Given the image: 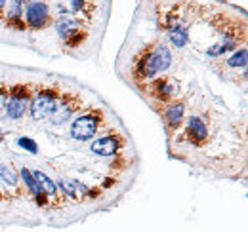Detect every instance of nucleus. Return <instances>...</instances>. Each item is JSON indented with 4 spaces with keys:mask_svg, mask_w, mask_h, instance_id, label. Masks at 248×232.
<instances>
[{
    "mask_svg": "<svg viewBox=\"0 0 248 232\" xmlns=\"http://www.w3.org/2000/svg\"><path fill=\"white\" fill-rule=\"evenodd\" d=\"M0 141H2V133H0Z\"/></svg>",
    "mask_w": 248,
    "mask_h": 232,
    "instance_id": "nucleus-22",
    "label": "nucleus"
},
{
    "mask_svg": "<svg viewBox=\"0 0 248 232\" xmlns=\"http://www.w3.org/2000/svg\"><path fill=\"white\" fill-rule=\"evenodd\" d=\"M231 48H235V42H233V40H221L219 44L212 46V48H208V56H212V58H217V56H221V54L229 52Z\"/></svg>",
    "mask_w": 248,
    "mask_h": 232,
    "instance_id": "nucleus-15",
    "label": "nucleus"
},
{
    "mask_svg": "<svg viewBox=\"0 0 248 232\" xmlns=\"http://www.w3.org/2000/svg\"><path fill=\"white\" fill-rule=\"evenodd\" d=\"M21 10H23V4H21V0H12V4H10V12H8V19H10V23H16V21H19L23 15H21Z\"/></svg>",
    "mask_w": 248,
    "mask_h": 232,
    "instance_id": "nucleus-17",
    "label": "nucleus"
},
{
    "mask_svg": "<svg viewBox=\"0 0 248 232\" xmlns=\"http://www.w3.org/2000/svg\"><path fill=\"white\" fill-rule=\"evenodd\" d=\"M29 89L23 84H17L10 89L8 101H6V116L10 120H19L23 118L29 109Z\"/></svg>",
    "mask_w": 248,
    "mask_h": 232,
    "instance_id": "nucleus-3",
    "label": "nucleus"
},
{
    "mask_svg": "<svg viewBox=\"0 0 248 232\" xmlns=\"http://www.w3.org/2000/svg\"><path fill=\"white\" fill-rule=\"evenodd\" d=\"M4 6H6V0H0V10H2Z\"/></svg>",
    "mask_w": 248,
    "mask_h": 232,
    "instance_id": "nucleus-21",
    "label": "nucleus"
},
{
    "mask_svg": "<svg viewBox=\"0 0 248 232\" xmlns=\"http://www.w3.org/2000/svg\"><path fill=\"white\" fill-rule=\"evenodd\" d=\"M182 118H184V105L182 103H176L164 111V120L168 124V128H178L182 124Z\"/></svg>",
    "mask_w": 248,
    "mask_h": 232,
    "instance_id": "nucleus-9",
    "label": "nucleus"
},
{
    "mask_svg": "<svg viewBox=\"0 0 248 232\" xmlns=\"http://www.w3.org/2000/svg\"><path fill=\"white\" fill-rule=\"evenodd\" d=\"M77 29H78V23L71 17H60V21L56 23V30L62 38H71L73 34H77Z\"/></svg>",
    "mask_w": 248,
    "mask_h": 232,
    "instance_id": "nucleus-10",
    "label": "nucleus"
},
{
    "mask_svg": "<svg viewBox=\"0 0 248 232\" xmlns=\"http://www.w3.org/2000/svg\"><path fill=\"white\" fill-rule=\"evenodd\" d=\"M75 113V105H62L60 109H56L52 113V124L54 126H60V124H65L67 120H71V116Z\"/></svg>",
    "mask_w": 248,
    "mask_h": 232,
    "instance_id": "nucleus-13",
    "label": "nucleus"
},
{
    "mask_svg": "<svg viewBox=\"0 0 248 232\" xmlns=\"http://www.w3.org/2000/svg\"><path fill=\"white\" fill-rule=\"evenodd\" d=\"M0 177H2L10 187H16V185H17V175H16V172H14L10 166L2 164V162H0Z\"/></svg>",
    "mask_w": 248,
    "mask_h": 232,
    "instance_id": "nucleus-18",
    "label": "nucleus"
},
{
    "mask_svg": "<svg viewBox=\"0 0 248 232\" xmlns=\"http://www.w3.org/2000/svg\"><path fill=\"white\" fill-rule=\"evenodd\" d=\"M153 87H155V95L160 99H168L174 95V84L170 80H156Z\"/></svg>",
    "mask_w": 248,
    "mask_h": 232,
    "instance_id": "nucleus-14",
    "label": "nucleus"
},
{
    "mask_svg": "<svg viewBox=\"0 0 248 232\" xmlns=\"http://www.w3.org/2000/svg\"><path fill=\"white\" fill-rule=\"evenodd\" d=\"M25 21L31 29H42L50 21V10L42 0H32L27 4L25 10Z\"/></svg>",
    "mask_w": 248,
    "mask_h": 232,
    "instance_id": "nucleus-5",
    "label": "nucleus"
},
{
    "mask_svg": "<svg viewBox=\"0 0 248 232\" xmlns=\"http://www.w3.org/2000/svg\"><path fill=\"white\" fill-rule=\"evenodd\" d=\"M58 109V91L42 89L38 91L29 103V111L34 120H44Z\"/></svg>",
    "mask_w": 248,
    "mask_h": 232,
    "instance_id": "nucleus-2",
    "label": "nucleus"
},
{
    "mask_svg": "<svg viewBox=\"0 0 248 232\" xmlns=\"http://www.w3.org/2000/svg\"><path fill=\"white\" fill-rule=\"evenodd\" d=\"M170 40H172V44L176 46V48H184L187 42H189V34H187V29L186 27H182V25H174L172 29H170Z\"/></svg>",
    "mask_w": 248,
    "mask_h": 232,
    "instance_id": "nucleus-12",
    "label": "nucleus"
},
{
    "mask_svg": "<svg viewBox=\"0 0 248 232\" xmlns=\"http://www.w3.org/2000/svg\"><path fill=\"white\" fill-rule=\"evenodd\" d=\"M6 101H8V95H6V89L4 86H0V109L6 105Z\"/></svg>",
    "mask_w": 248,
    "mask_h": 232,
    "instance_id": "nucleus-20",
    "label": "nucleus"
},
{
    "mask_svg": "<svg viewBox=\"0 0 248 232\" xmlns=\"http://www.w3.org/2000/svg\"><path fill=\"white\" fill-rule=\"evenodd\" d=\"M32 175H34V179H36V183H38V187L42 188V192L44 194H56L58 192V187H56V183L48 177V175L44 174V172H32Z\"/></svg>",
    "mask_w": 248,
    "mask_h": 232,
    "instance_id": "nucleus-11",
    "label": "nucleus"
},
{
    "mask_svg": "<svg viewBox=\"0 0 248 232\" xmlns=\"http://www.w3.org/2000/svg\"><path fill=\"white\" fill-rule=\"evenodd\" d=\"M99 128V116L97 115H82L71 124V137L77 141H88Z\"/></svg>",
    "mask_w": 248,
    "mask_h": 232,
    "instance_id": "nucleus-4",
    "label": "nucleus"
},
{
    "mask_svg": "<svg viewBox=\"0 0 248 232\" xmlns=\"http://www.w3.org/2000/svg\"><path fill=\"white\" fill-rule=\"evenodd\" d=\"M17 145L21 146V148H25V150H29V152H32V154L38 152V145L32 139H29V137H19L17 139Z\"/></svg>",
    "mask_w": 248,
    "mask_h": 232,
    "instance_id": "nucleus-19",
    "label": "nucleus"
},
{
    "mask_svg": "<svg viewBox=\"0 0 248 232\" xmlns=\"http://www.w3.org/2000/svg\"><path fill=\"white\" fill-rule=\"evenodd\" d=\"M21 179L25 181V185H27V188L31 190L32 194H34V198L38 200V203H42L44 205V192H42V188L38 187V183H36V179H34V175H32L31 170H27V168H23L21 170Z\"/></svg>",
    "mask_w": 248,
    "mask_h": 232,
    "instance_id": "nucleus-8",
    "label": "nucleus"
},
{
    "mask_svg": "<svg viewBox=\"0 0 248 232\" xmlns=\"http://www.w3.org/2000/svg\"><path fill=\"white\" fill-rule=\"evenodd\" d=\"M119 150L117 137H99L92 143V152L97 156H113Z\"/></svg>",
    "mask_w": 248,
    "mask_h": 232,
    "instance_id": "nucleus-7",
    "label": "nucleus"
},
{
    "mask_svg": "<svg viewBox=\"0 0 248 232\" xmlns=\"http://www.w3.org/2000/svg\"><path fill=\"white\" fill-rule=\"evenodd\" d=\"M172 65V52L166 48V46H158L155 48L149 56L141 59L136 67V76L140 80H149L153 78L155 74L166 71L168 67Z\"/></svg>",
    "mask_w": 248,
    "mask_h": 232,
    "instance_id": "nucleus-1",
    "label": "nucleus"
},
{
    "mask_svg": "<svg viewBox=\"0 0 248 232\" xmlns=\"http://www.w3.org/2000/svg\"><path fill=\"white\" fill-rule=\"evenodd\" d=\"M247 56H248V52L245 50V48H241L239 52H235L231 58H229V61H227V65L229 67H247Z\"/></svg>",
    "mask_w": 248,
    "mask_h": 232,
    "instance_id": "nucleus-16",
    "label": "nucleus"
},
{
    "mask_svg": "<svg viewBox=\"0 0 248 232\" xmlns=\"http://www.w3.org/2000/svg\"><path fill=\"white\" fill-rule=\"evenodd\" d=\"M187 131H189V135H191V139H193L195 143H202V141H206L208 130H206V124H204L202 118H199V116H191V118L187 120Z\"/></svg>",
    "mask_w": 248,
    "mask_h": 232,
    "instance_id": "nucleus-6",
    "label": "nucleus"
}]
</instances>
